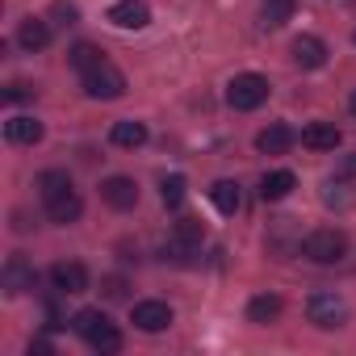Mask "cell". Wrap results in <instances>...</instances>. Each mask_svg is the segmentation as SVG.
<instances>
[{"label":"cell","instance_id":"2e32d148","mask_svg":"<svg viewBox=\"0 0 356 356\" xmlns=\"http://www.w3.org/2000/svg\"><path fill=\"white\" fill-rule=\"evenodd\" d=\"M293 185H298V176H293L289 168L264 172V181H260V197H264V202H281V197H289V193H293Z\"/></svg>","mask_w":356,"mask_h":356},{"label":"cell","instance_id":"52a82bcc","mask_svg":"<svg viewBox=\"0 0 356 356\" xmlns=\"http://www.w3.org/2000/svg\"><path fill=\"white\" fill-rule=\"evenodd\" d=\"M130 323H134L138 331L155 335V331H163V327L172 323V306H168V302H155V298H147V302H134V310H130Z\"/></svg>","mask_w":356,"mask_h":356},{"label":"cell","instance_id":"d6986e66","mask_svg":"<svg viewBox=\"0 0 356 356\" xmlns=\"http://www.w3.org/2000/svg\"><path fill=\"white\" fill-rule=\"evenodd\" d=\"M210 202L218 206V214H239L243 193H239V185H235V181H214V185H210Z\"/></svg>","mask_w":356,"mask_h":356},{"label":"cell","instance_id":"7a4b0ae2","mask_svg":"<svg viewBox=\"0 0 356 356\" xmlns=\"http://www.w3.org/2000/svg\"><path fill=\"white\" fill-rule=\"evenodd\" d=\"M302 256L314 260V264H339L348 256V235L335 231V227H318L302 239Z\"/></svg>","mask_w":356,"mask_h":356},{"label":"cell","instance_id":"9a60e30c","mask_svg":"<svg viewBox=\"0 0 356 356\" xmlns=\"http://www.w3.org/2000/svg\"><path fill=\"white\" fill-rule=\"evenodd\" d=\"M80 214H84V202H80V193H76V189H72V193H63V197H51V202H47V218H51V222H59V227H72Z\"/></svg>","mask_w":356,"mask_h":356},{"label":"cell","instance_id":"5b68a950","mask_svg":"<svg viewBox=\"0 0 356 356\" xmlns=\"http://www.w3.org/2000/svg\"><path fill=\"white\" fill-rule=\"evenodd\" d=\"M264 101H268V80L256 76V72H243V76H235V80L227 84V105L239 109V113H252V109H260Z\"/></svg>","mask_w":356,"mask_h":356},{"label":"cell","instance_id":"ba28073f","mask_svg":"<svg viewBox=\"0 0 356 356\" xmlns=\"http://www.w3.org/2000/svg\"><path fill=\"white\" fill-rule=\"evenodd\" d=\"M101 202L113 210H134L138 206V185L130 176H105L101 181Z\"/></svg>","mask_w":356,"mask_h":356},{"label":"cell","instance_id":"603a6c76","mask_svg":"<svg viewBox=\"0 0 356 356\" xmlns=\"http://www.w3.org/2000/svg\"><path fill=\"white\" fill-rule=\"evenodd\" d=\"M101 59H105V51H101V47H92V42H76V47H72V55H67V63H72L80 76H84L88 67H97Z\"/></svg>","mask_w":356,"mask_h":356},{"label":"cell","instance_id":"e0dca14e","mask_svg":"<svg viewBox=\"0 0 356 356\" xmlns=\"http://www.w3.org/2000/svg\"><path fill=\"white\" fill-rule=\"evenodd\" d=\"M109 143H113V147L134 151V147H143V143H147V126H143V122H134V118L113 122V126H109Z\"/></svg>","mask_w":356,"mask_h":356},{"label":"cell","instance_id":"d4e9b609","mask_svg":"<svg viewBox=\"0 0 356 356\" xmlns=\"http://www.w3.org/2000/svg\"><path fill=\"white\" fill-rule=\"evenodd\" d=\"M293 9H298V0H264V26H285L289 17H293Z\"/></svg>","mask_w":356,"mask_h":356},{"label":"cell","instance_id":"7402d4cb","mask_svg":"<svg viewBox=\"0 0 356 356\" xmlns=\"http://www.w3.org/2000/svg\"><path fill=\"white\" fill-rule=\"evenodd\" d=\"M88 343H92V348H97L101 356H113V352L122 348V331H118V327L109 323V314H105V318L97 323V331L88 335Z\"/></svg>","mask_w":356,"mask_h":356},{"label":"cell","instance_id":"8992f818","mask_svg":"<svg viewBox=\"0 0 356 356\" xmlns=\"http://www.w3.org/2000/svg\"><path fill=\"white\" fill-rule=\"evenodd\" d=\"M34 264L26 260V256H9L5 260V273H0V289H5L9 298H22V293H30L34 289Z\"/></svg>","mask_w":356,"mask_h":356},{"label":"cell","instance_id":"4dcf8cb0","mask_svg":"<svg viewBox=\"0 0 356 356\" xmlns=\"http://www.w3.org/2000/svg\"><path fill=\"white\" fill-rule=\"evenodd\" d=\"M348 109H352V118H356V92H352V97H348Z\"/></svg>","mask_w":356,"mask_h":356},{"label":"cell","instance_id":"277c9868","mask_svg":"<svg viewBox=\"0 0 356 356\" xmlns=\"http://www.w3.org/2000/svg\"><path fill=\"white\" fill-rule=\"evenodd\" d=\"M306 318H310L314 327H323V331L343 327V323H348V302H343V293H335V289H314V293L306 298Z\"/></svg>","mask_w":356,"mask_h":356},{"label":"cell","instance_id":"f1b7e54d","mask_svg":"<svg viewBox=\"0 0 356 356\" xmlns=\"http://www.w3.org/2000/svg\"><path fill=\"white\" fill-rule=\"evenodd\" d=\"M101 289H105V298H126V281L122 277H105Z\"/></svg>","mask_w":356,"mask_h":356},{"label":"cell","instance_id":"4fadbf2b","mask_svg":"<svg viewBox=\"0 0 356 356\" xmlns=\"http://www.w3.org/2000/svg\"><path fill=\"white\" fill-rule=\"evenodd\" d=\"M339 126L335 122H310L306 130H302V147L306 151H335L339 147Z\"/></svg>","mask_w":356,"mask_h":356},{"label":"cell","instance_id":"44dd1931","mask_svg":"<svg viewBox=\"0 0 356 356\" xmlns=\"http://www.w3.org/2000/svg\"><path fill=\"white\" fill-rule=\"evenodd\" d=\"M281 310H285V302L277 293H260V298L248 302V318L252 323H273V318H281Z\"/></svg>","mask_w":356,"mask_h":356},{"label":"cell","instance_id":"83f0119b","mask_svg":"<svg viewBox=\"0 0 356 356\" xmlns=\"http://www.w3.org/2000/svg\"><path fill=\"white\" fill-rule=\"evenodd\" d=\"M335 181H356V151H348V155L335 163Z\"/></svg>","mask_w":356,"mask_h":356},{"label":"cell","instance_id":"7c38bea8","mask_svg":"<svg viewBox=\"0 0 356 356\" xmlns=\"http://www.w3.org/2000/svg\"><path fill=\"white\" fill-rule=\"evenodd\" d=\"M293 63H298V67H306V72L323 67V63H327V42H323V38H314V34L293 38Z\"/></svg>","mask_w":356,"mask_h":356},{"label":"cell","instance_id":"3957f363","mask_svg":"<svg viewBox=\"0 0 356 356\" xmlns=\"http://www.w3.org/2000/svg\"><path fill=\"white\" fill-rule=\"evenodd\" d=\"M80 88H84V97H92V101H118V97L126 92V76H122L109 59H101L97 67H88V72L80 76Z\"/></svg>","mask_w":356,"mask_h":356},{"label":"cell","instance_id":"8fae6325","mask_svg":"<svg viewBox=\"0 0 356 356\" xmlns=\"http://www.w3.org/2000/svg\"><path fill=\"white\" fill-rule=\"evenodd\" d=\"M293 138H298V134H293L285 122H273V126H264V130L256 134V151H260V155H285V151L293 147Z\"/></svg>","mask_w":356,"mask_h":356},{"label":"cell","instance_id":"cb8c5ba5","mask_svg":"<svg viewBox=\"0 0 356 356\" xmlns=\"http://www.w3.org/2000/svg\"><path fill=\"white\" fill-rule=\"evenodd\" d=\"M185 176H163V181H159V202L168 206V210H176V206H181L185 202Z\"/></svg>","mask_w":356,"mask_h":356},{"label":"cell","instance_id":"f546056e","mask_svg":"<svg viewBox=\"0 0 356 356\" xmlns=\"http://www.w3.org/2000/svg\"><path fill=\"white\" fill-rule=\"evenodd\" d=\"M30 92H34L30 84H9V92H5V101H26Z\"/></svg>","mask_w":356,"mask_h":356},{"label":"cell","instance_id":"6da1fadb","mask_svg":"<svg viewBox=\"0 0 356 356\" xmlns=\"http://www.w3.org/2000/svg\"><path fill=\"white\" fill-rule=\"evenodd\" d=\"M202 239H206V227L197 218H181L172 227V235L163 239V260L172 264H193L197 252H202Z\"/></svg>","mask_w":356,"mask_h":356},{"label":"cell","instance_id":"9c48e42d","mask_svg":"<svg viewBox=\"0 0 356 356\" xmlns=\"http://www.w3.org/2000/svg\"><path fill=\"white\" fill-rule=\"evenodd\" d=\"M51 285H55V293H63V298L84 293V289H88V268L76 264V260H59V264L51 268Z\"/></svg>","mask_w":356,"mask_h":356},{"label":"cell","instance_id":"30bf717a","mask_svg":"<svg viewBox=\"0 0 356 356\" xmlns=\"http://www.w3.org/2000/svg\"><path fill=\"white\" fill-rule=\"evenodd\" d=\"M109 22L118 30H143V26H151V9L143 5V0H118V5L109 9Z\"/></svg>","mask_w":356,"mask_h":356},{"label":"cell","instance_id":"4316f807","mask_svg":"<svg viewBox=\"0 0 356 356\" xmlns=\"http://www.w3.org/2000/svg\"><path fill=\"white\" fill-rule=\"evenodd\" d=\"M51 17H55L59 26H76V22H80V9H76V5H63V0H59V5H51Z\"/></svg>","mask_w":356,"mask_h":356},{"label":"cell","instance_id":"484cf974","mask_svg":"<svg viewBox=\"0 0 356 356\" xmlns=\"http://www.w3.org/2000/svg\"><path fill=\"white\" fill-rule=\"evenodd\" d=\"M101 318H105V314H101V310H80V314H76V318H72V327H76V331H80V335H84V339H88V335H92V331H97V323H101Z\"/></svg>","mask_w":356,"mask_h":356},{"label":"cell","instance_id":"ac0fdd59","mask_svg":"<svg viewBox=\"0 0 356 356\" xmlns=\"http://www.w3.org/2000/svg\"><path fill=\"white\" fill-rule=\"evenodd\" d=\"M17 42H22L26 51H42V47L51 42V26H47L42 17H26V22L17 26Z\"/></svg>","mask_w":356,"mask_h":356},{"label":"cell","instance_id":"5bb4252c","mask_svg":"<svg viewBox=\"0 0 356 356\" xmlns=\"http://www.w3.org/2000/svg\"><path fill=\"white\" fill-rule=\"evenodd\" d=\"M42 134H47V130H42V122H38V118H30V113H17V118H9V122H5V138H9V143L34 147Z\"/></svg>","mask_w":356,"mask_h":356},{"label":"cell","instance_id":"ffe728a7","mask_svg":"<svg viewBox=\"0 0 356 356\" xmlns=\"http://www.w3.org/2000/svg\"><path fill=\"white\" fill-rule=\"evenodd\" d=\"M76 185H72V176L63 172V168H47L42 176H38V193H42V202H51V197H63V193H72Z\"/></svg>","mask_w":356,"mask_h":356}]
</instances>
